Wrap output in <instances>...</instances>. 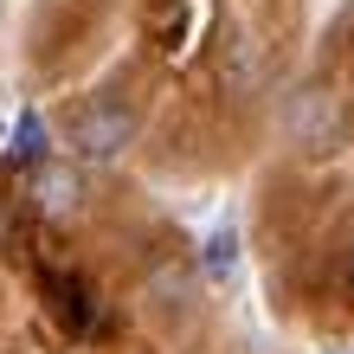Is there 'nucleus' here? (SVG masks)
I'll return each instance as SVG.
<instances>
[{
	"label": "nucleus",
	"mask_w": 354,
	"mask_h": 354,
	"mask_svg": "<svg viewBox=\"0 0 354 354\" xmlns=\"http://www.w3.org/2000/svg\"><path fill=\"white\" fill-rule=\"evenodd\" d=\"M77 200H84V180H77L71 168H58V161H32V206L52 219L77 213Z\"/></svg>",
	"instance_id": "obj_2"
},
{
	"label": "nucleus",
	"mask_w": 354,
	"mask_h": 354,
	"mask_svg": "<svg viewBox=\"0 0 354 354\" xmlns=\"http://www.w3.org/2000/svg\"><path fill=\"white\" fill-rule=\"evenodd\" d=\"M232 270H239V232H213V239H206V277L225 283Z\"/></svg>",
	"instance_id": "obj_5"
},
{
	"label": "nucleus",
	"mask_w": 354,
	"mask_h": 354,
	"mask_svg": "<svg viewBox=\"0 0 354 354\" xmlns=\"http://www.w3.org/2000/svg\"><path fill=\"white\" fill-rule=\"evenodd\" d=\"M13 155L26 161V168L46 155V122H39V110H19V122H13Z\"/></svg>",
	"instance_id": "obj_4"
},
{
	"label": "nucleus",
	"mask_w": 354,
	"mask_h": 354,
	"mask_svg": "<svg viewBox=\"0 0 354 354\" xmlns=\"http://www.w3.org/2000/svg\"><path fill=\"white\" fill-rule=\"evenodd\" d=\"M155 303L161 309H187V290H194V283H187V270H155Z\"/></svg>",
	"instance_id": "obj_6"
},
{
	"label": "nucleus",
	"mask_w": 354,
	"mask_h": 354,
	"mask_svg": "<svg viewBox=\"0 0 354 354\" xmlns=\"http://www.w3.org/2000/svg\"><path fill=\"white\" fill-rule=\"evenodd\" d=\"M129 136H136V116L122 110V103H91V110H77V122H71V155L77 161H116L129 149Z\"/></svg>",
	"instance_id": "obj_1"
},
{
	"label": "nucleus",
	"mask_w": 354,
	"mask_h": 354,
	"mask_svg": "<svg viewBox=\"0 0 354 354\" xmlns=\"http://www.w3.org/2000/svg\"><path fill=\"white\" fill-rule=\"evenodd\" d=\"M46 290H52V309H58V322L84 335V328H91V297H84V283H77V277H46Z\"/></svg>",
	"instance_id": "obj_3"
},
{
	"label": "nucleus",
	"mask_w": 354,
	"mask_h": 354,
	"mask_svg": "<svg viewBox=\"0 0 354 354\" xmlns=\"http://www.w3.org/2000/svg\"><path fill=\"white\" fill-rule=\"evenodd\" d=\"M348 290H354V252H348Z\"/></svg>",
	"instance_id": "obj_7"
}]
</instances>
